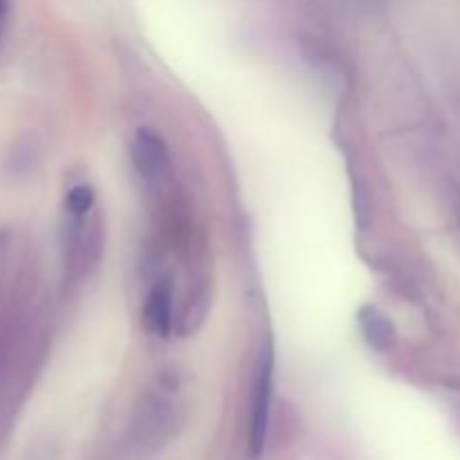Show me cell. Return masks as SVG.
<instances>
[{"label":"cell","mask_w":460,"mask_h":460,"mask_svg":"<svg viewBox=\"0 0 460 460\" xmlns=\"http://www.w3.org/2000/svg\"><path fill=\"white\" fill-rule=\"evenodd\" d=\"M272 386H274V355L272 349H263L256 371L254 394H252V422H250V445L252 454L261 456L265 447L270 429V413H272Z\"/></svg>","instance_id":"1"},{"label":"cell","mask_w":460,"mask_h":460,"mask_svg":"<svg viewBox=\"0 0 460 460\" xmlns=\"http://www.w3.org/2000/svg\"><path fill=\"white\" fill-rule=\"evenodd\" d=\"M133 162L146 182H157L169 171V148L151 128H139L133 137Z\"/></svg>","instance_id":"2"},{"label":"cell","mask_w":460,"mask_h":460,"mask_svg":"<svg viewBox=\"0 0 460 460\" xmlns=\"http://www.w3.org/2000/svg\"><path fill=\"white\" fill-rule=\"evenodd\" d=\"M144 326L151 335L166 340L173 326V286L160 281L151 288L144 304Z\"/></svg>","instance_id":"3"},{"label":"cell","mask_w":460,"mask_h":460,"mask_svg":"<svg viewBox=\"0 0 460 460\" xmlns=\"http://www.w3.org/2000/svg\"><path fill=\"white\" fill-rule=\"evenodd\" d=\"M359 331H362L364 340L377 353H389L398 341V332H395L394 322L382 313L376 305H364L358 313Z\"/></svg>","instance_id":"4"},{"label":"cell","mask_w":460,"mask_h":460,"mask_svg":"<svg viewBox=\"0 0 460 460\" xmlns=\"http://www.w3.org/2000/svg\"><path fill=\"white\" fill-rule=\"evenodd\" d=\"M66 207L72 218H84L94 207V189L90 184H76L67 191Z\"/></svg>","instance_id":"5"},{"label":"cell","mask_w":460,"mask_h":460,"mask_svg":"<svg viewBox=\"0 0 460 460\" xmlns=\"http://www.w3.org/2000/svg\"><path fill=\"white\" fill-rule=\"evenodd\" d=\"M7 9H9V0H0V39H3V27H4V18H7Z\"/></svg>","instance_id":"6"}]
</instances>
